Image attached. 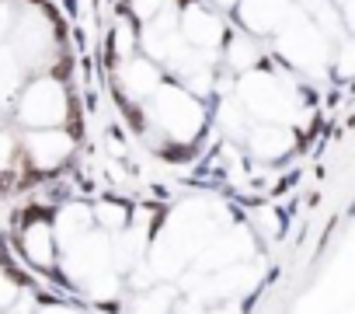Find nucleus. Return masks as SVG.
<instances>
[{"mask_svg":"<svg viewBox=\"0 0 355 314\" xmlns=\"http://www.w3.org/2000/svg\"><path fill=\"white\" fill-rule=\"evenodd\" d=\"M70 115L67 108V94L56 81H42L35 88H28L18 101V119H25L32 129H42V126H60L63 119Z\"/></svg>","mask_w":355,"mask_h":314,"instance_id":"obj_4","label":"nucleus"},{"mask_svg":"<svg viewBox=\"0 0 355 314\" xmlns=\"http://www.w3.org/2000/svg\"><path fill=\"white\" fill-rule=\"evenodd\" d=\"M11 314H21V311H18V307H11Z\"/></svg>","mask_w":355,"mask_h":314,"instance_id":"obj_8","label":"nucleus"},{"mask_svg":"<svg viewBox=\"0 0 355 314\" xmlns=\"http://www.w3.org/2000/svg\"><path fill=\"white\" fill-rule=\"evenodd\" d=\"M174 311V290L171 286H146L129 300V314H171Z\"/></svg>","mask_w":355,"mask_h":314,"instance_id":"obj_6","label":"nucleus"},{"mask_svg":"<svg viewBox=\"0 0 355 314\" xmlns=\"http://www.w3.org/2000/svg\"><path fill=\"white\" fill-rule=\"evenodd\" d=\"M241 147L251 150V157H258V161H279V157H286L293 147H296V136L279 126V122H258V126H248Z\"/></svg>","mask_w":355,"mask_h":314,"instance_id":"obj_5","label":"nucleus"},{"mask_svg":"<svg viewBox=\"0 0 355 314\" xmlns=\"http://www.w3.org/2000/svg\"><path fill=\"white\" fill-rule=\"evenodd\" d=\"M39 314H80V311L70 307V304H63V300H49V304L39 307Z\"/></svg>","mask_w":355,"mask_h":314,"instance_id":"obj_7","label":"nucleus"},{"mask_svg":"<svg viewBox=\"0 0 355 314\" xmlns=\"http://www.w3.org/2000/svg\"><path fill=\"white\" fill-rule=\"evenodd\" d=\"M150 115L160 129V143H182L192 147L206 133L202 105L182 88H157L150 94Z\"/></svg>","mask_w":355,"mask_h":314,"instance_id":"obj_1","label":"nucleus"},{"mask_svg":"<svg viewBox=\"0 0 355 314\" xmlns=\"http://www.w3.org/2000/svg\"><path fill=\"white\" fill-rule=\"evenodd\" d=\"M18 251L35 272H56L60 245L53 234V210L49 213H25L18 224Z\"/></svg>","mask_w":355,"mask_h":314,"instance_id":"obj_3","label":"nucleus"},{"mask_svg":"<svg viewBox=\"0 0 355 314\" xmlns=\"http://www.w3.org/2000/svg\"><path fill=\"white\" fill-rule=\"evenodd\" d=\"M77 150V136L60 129V126H42L32 133H21V154H25V168L39 175H56L70 165V157Z\"/></svg>","mask_w":355,"mask_h":314,"instance_id":"obj_2","label":"nucleus"}]
</instances>
